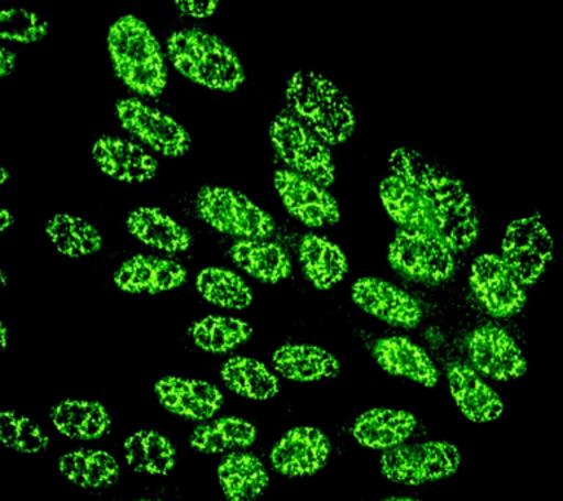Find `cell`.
<instances>
[{
  "label": "cell",
  "instance_id": "5b68a950",
  "mask_svg": "<svg viewBox=\"0 0 563 501\" xmlns=\"http://www.w3.org/2000/svg\"><path fill=\"white\" fill-rule=\"evenodd\" d=\"M197 210L211 228L240 240H266L275 231L271 215L232 188H202L198 193Z\"/></svg>",
  "mask_w": 563,
  "mask_h": 501
},
{
  "label": "cell",
  "instance_id": "b9f144b4",
  "mask_svg": "<svg viewBox=\"0 0 563 501\" xmlns=\"http://www.w3.org/2000/svg\"><path fill=\"white\" fill-rule=\"evenodd\" d=\"M9 177H11V175H9V171L7 168H4V166H2V168H0V184H2V186H4V184H7Z\"/></svg>",
  "mask_w": 563,
  "mask_h": 501
},
{
  "label": "cell",
  "instance_id": "7402d4cb",
  "mask_svg": "<svg viewBox=\"0 0 563 501\" xmlns=\"http://www.w3.org/2000/svg\"><path fill=\"white\" fill-rule=\"evenodd\" d=\"M219 486L228 501H257L271 486L262 459L253 453H228L219 464Z\"/></svg>",
  "mask_w": 563,
  "mask_h": 501
},
{
  "label": "cell",
  "instance_id": "6da1fadb",
  "mask_svg": "<svg viewBox=\"0 0 563 501\" xmlns=\"http://www.w3.org/2000/svg\"><path fill=\"white\" fill-rule=\"evenodd\" d=\"M391 173L411 184L433 219L435 232L453 252L471 248L478 218L464 184L413 149L399 148L389 157Z\"/></svg>",
  "mask_w": 563,
  "mask_h": 501
},
{
  "label": "cell",
  "instance_id": "f546056e",
  "mask_svg": "<svg viewBox=\"0 0 563 501\" xmlns=\"http://www.w3.org/2000/svg\"><path fill=\"white\" fill-rule=\"evenodd\" d=\"M299 261L302 263L303 274L319 290L334 287L347 272L346 257L341 248L314 235H307L301 240Z\"/></svg>",
  "mask_w": 563,
  "mask_h": 501
},
{
  "label": "cell",
  "instance_id": "52a82bcc",
  "mask_svg": "<svg viewBox=\"0 0 563 501\" xmlns=\"http://www.w3.org/2000/svg\"><path fill=\"white\" fill-rule=\"evenodd\" d=\"M271 140L280 160L289 171L310 178L320 186L334 182V162L328 144L308 127L292 117L279 116L272 122Z\"/></svg>",
  "mask_w": 563,
  "mask_h": 501
},
{
  "label": "cell",
  "instance_id": "e575fe53",
  "mask_svg": "<svg viewBox=\"0 0 563 501\" xmlns=\"http://www.w3.org/2000/svg\"><path fill=\"white\" fill-rule=\"evenodd\" d=\"M196 285L205 301L223 309H246L254 301L253 290L245 280L227 268H205L197 275Z\"/></svg>",
  "mask_w": 563,
  "mask_h": 501
},
{
  "label": "cell",
  "instance_id": "f6af8a7d",
  "mask_svg": "<svg viewBox=\"0 0 563 501\" xmlns=\"http://www.w3.org/2000/svg\"><path fill=\"white\" fill-rule=\"evenodd\" d=\"M135 501H163V500H153V499H140V500H135Z\"/></svg>",
  "mask_w": 563,
  "mask_h": 501
},
{
  "label": "cell",
  "instance_id": "603a6c76",
  "mask_svg": "<svg viewBox=\"0 0 563 501\" xmlns=\"http://www.w3.org/2000/svg\"><path fill=\"white\" fill-rule=\"evenodd\" d=\"M126 226L136 240L162 252L183 253L192 244V237L187 228L161 208L144 206L132 210Z\"/></svg>",
  "mask_w": 563,
  "mask_h": 501
},
{
  "label": "cell",
  "instance_id": "44dd1931",
  "mask_svg": "<svg viewBox=\"0 0 563 501\" xmlns=\"http://www.w3.org/2000/svg\"><path fill=\"white\" fill-rule=\"evenodd\" d=\"M374 359L390 375L407 378L427 389L439 382V371L422 347L405 337H386L377 340Z\"/></svg>",
  "mask_w": 563,
  "mask_h": 501
},
{
  "label": "cell",
  "instance_id": "8992f818",
  "mask_svg": "<svg viewBox=\"0 0 563 501\" xmlns=\"http://www.w3.org/2000/svg\"><path fill=\"white\" fill-rule=\"evenodd\" d=\"M462 456L455 444L426 442L404 444L383 453V477L402 486H422L452 477L460 469Z\"/></svg>",
  "mask_w": 563,
  "mask_h": 501
},
{
  "label": "cell",
  "instance_id": "8d00e7d4",
  "mask_svg": "<svg viewBox=\"0 0 563 501\" xmlns=\"http://www.w3.org/2000/svg\"><path fill=\"white\" fill-rule=\"evenodd\" d=\"M47 34V21L40 19L34 12L13 8L0 14V37L3 41L33 45L42 42Z\"/></svg>",
  "mask_w": 563,
  "mask_h": 501
},
{
  "label": "cell",
  "instance_id": "f1b7e54d",
  "mask_svg": "<svg viewBox=\"0 0 563 501\" xmlns=\"http://www.w3.org/2000/svg\"><path fill=\"white\" fill-rule=\"evenodd\" d=\"M126 465L136 473L163 477L176 466V448L170 439L153 429L131 434L123 443Z\"/></svg>",
  "mask_w": 563,
  "mask_h": 501
},
{
  "label": "cell",
  "instance_id": "277c9868",
  "mask_svg": "<svg viewBox=\"0 0 563 501\" xmlns=\"http://www.w3.org/2000/svg\"><path fill=\"white\" fill-rule=\"evenodd\" d=\"M167 55L185 78L207 89L235 91L245 81L244 67L235 52L202 30L185 29L172 34Z\"/></svg>",
  "mask_w": 563,
  "mask_h": 501
},
{
  "label": "cell",
  "instance_id": "d590c367",
  "mask_svg": "<svg viewBox=\"0 0 563 501\" xmlns=\"http://www.w3.org/2000/svg\"><path fill=\"white\" fill-rule=\"evenodd\" d=\"M0 442L9 450L24 455H35L48 447V437L42 426L13 411H4L0 415Z\"/></svg>",
  "mask_w": 563,
  "mask_h": 501
},
{
  "label": "cell",
  "instance_id": "d6a6232c",
  "mask_svg": "<svg viewBox=\"0 0 563 501\" xmlns=\"http://www.w3.org/2000/svg\"><path fill=\"white\" fill-rule=\"evenodd\" d=\"M46 235L57 252L69 258L91 257L103 248V237L91 222L68 214L48 219Z\"/></svg>",
  "mask_w": 563,
  "mask_h": 501
},
{
  "label": "cell",
  "instance_id": "8fae6325",
  "mask_svg": "<svg viewBox=\"0 0 563 501\" xmlns=\"http://www.w3.org/2000/svg\"><path fill=\"white\" fill-rule=\"evenodd\" d=\"M470 283L484 309L496 318H508L526 305L523 285L497 254L475 259Z\"/></svg>",
  "mask_w": 563,
  "mask_h": 501
},
{
  "label": "cell",
  "instance_id": "74e56055",
  "mask_svg": "<svg viewBox=\"0 0 563 501\" xmlns=\"http://www.w3.org/2000/svg\"><path fill=\"white\" fill-rule=\"evenodd\" d=\"M175 7L178 8L184 15L192 17V19H209L218 10V2H175Z\"/></svg>",
  "mask_w": 563,
  "mask_h": 501
},
{
  "label": "cell",
  "instance_id": "30bf717a",
  "mask_svg": "<svg viewBox=\"0 0 563 501\" xmlns=\"http://www.w3.org/2000/svg\"><path fill=\"white\" fill-rule=\"evenodd\" d=\"M117 117L128 133L163 156L180 157L191 148V135L178 121L139 99L118 100Z\"/></svg>",
  "mask_w": 563,
  "mask_h": 501
},
{
  "label": "cell",
  "instance_id": "9c48e42d",
  "mask_svg": "<svg viewBox=\"0 0 563 501\" xmlns=\"http://www.w3.org/2000/svg\"><path fill=\"white\" fill-rule=\"evenodd\" d=\"M391 265L413 280L440 283L452 275L453 250L439 236L399 231L389 248Z\"/></svg>",
  "mask_w": 563,
  "mask_h": 501
},
{
  "label": "cell",
  "instance_id": "7a4b0ae2",
  "mask_svg": "<svg viewBox=\"0 0 563 501\" xmlns=\"http://www.w3.org/2000/svg\"><path fill=\"white\" fill-rule=\"evenodd\" d=\"M108 47L114 73L128 89L148 98L165 91L167 72L161 43L143 20L125 15L114 21Z\"/></svg>",
  "mask_w": 563,
  "mask_h": 501
},
{
  "label": "cell",
  "instance_id": "ee69618b",
  "mask_svg": "<svg viewBox=\"0 0 563 501\" xmlns=\"http://www.w3.org/2000/svg\"><path fill=\"white\" fill-rule=\"evenodd\" d=\"M0 279H2V285L4 287V285H7V283H8L7 272L0 271Z\"/></svg>",
  "mask_w": 563,
  "mask_h": 501
},
{
  "label": "cell",
  "instance_id": "ac0fdd59",
  "mask_svg": "<svg viewBox=\"0 0 563 501\" xmlns=\"http://www.w3.org/2000/svg\"><path fill=\"white\" fill-rule=\"evenodd\" d=\"M187 280V270L172 259L156 257L131 258L114 272L113 281L122 292L157 294L180 287Z\"/></svg>",
  "mask_w": 563,
  "mask_h": 501
},
{
  "label": "cell",
  "instance_id": "3957f363",
  "mask_svg": "<svg viewBox=\"0 0 563 501\" xmlns=\"http://www.w3.org/2000/svg\"><path fill=\"white\" fill-rule=\"evenodd\" d=\"M290 109L325 144L345 143L354 134V108L341 89L316 72L295 73L286 87Z\"/></svg>",
  "mask_w": 563,
  "mask_h": 501
},
{
  "label": "cell",
  "instance_id": "2e32d148",
  "mask_svg": "<svg viewBox=\"0 0 563 501\" xmlns=\"http://www.w3.org/2000/svg\"><path fill=\"white\" fill-rule=\"evenodd\" d=\"M154 391L167 412L188 421H210L223 403V394L218 386L196 378H161Z\"/></svg>",
  "mask_w": 563,
  "mask_h": 501
},
{
  "label": "cell",
  "instance_id": "4dcf8cb0",
  "mask_svg": "<svg viewBox=\"0 0 563 501\" xmlns=\"http://www.w3.org/2000/svg\"><path fill=\"white\" fill-rule=\"evenodd\" d=\"M60 473L74 486L100 490L113 486L121 475L118 460L106 450H74L60 456Z\"/></svg>",
  "mask_w": 563,
  "mask_h": 501
},
{
  "label": "cell",
  "instance_id": "9a60e30c",
  "mask_svg": "<svg viewBox=\"0 0 563 501\" xmlns=\"http://www.w3.org/2000/svg\"><path fill=\"white\" fill-rule=\"evenodd\" d=\"M356 305L374 318L400 328H413L421 323L420 303L385 280L365 276L352 285Z\"/></svg>",
  "mask_w": 563,
  "mask_h": 501
},
{
  "label": "cell",
  "instance_id": "4316f807",
  "mask_svg": "<svg viewBox=\"0 0 563 501\" xmlns=\"http://www.w3.org/2000/svg\"><path fill=\"white\" fill-rule=\"evenodd\" d=\"M257 428L251 422L236 416H223L202 422L189 435L194 450L206 455L238 451L253 446Z\"/></svg>",
  "mask_w": 563,
  "mask_h": 501
},
{
  "label": "cell",
  "instance_id": "d6986e66",
  "mask_svg": "<svg viewBox=\"0 0 563 501\" xmlns=\"http://www.w3.org/2000/svg\"><path fill=\"white\" fill-rule=\"evenodd\" d=\"M92 157L106 175L123 183H145L156 177L158 164L139 144L103 135L92 146Z\"/></svg>",
  "mask_w": 563,
  "mask_h": 501
},
{
  "label": "cell",
  "instance_id": "f35d334b",
  "mask_svg": "<svg viewBox=\"0 0 563 501\" xmlns=\"http://www.w3.org/2000/svg\"><path fill=\"white\" fill-rule=\"evenodd\" d=\"M16 55L15 52L9 51L8 47L0 50V78H7L15 72Z\"/></svg>",
  "mask_w": 563,
  "mask_h": 501
},
{
  "label": "cell",
  "instance_id": "1f68e13d",
  "mask_svg": "<svg viewBox=\"0 0 563 501\" xmlns=\"http://www.w3.org/2000/svg\"><path fill=\"white\" fill-rule=\"evenodd\" d=\"M220 377L232 393L257 402L276 397L280 391L275 373L260 360L246 356L228 359L220 369Z\"/></svg>",
  "mask_w": 563,
  "mask_h": 501
},
{
  "label": "cell",
  "instance_id": "4fadbf2b",
  "mask_svg": "<svg viewBox=\"0 0 563 501\" xmlns=\"http://www.w3.org/2000/svg\"><path fill=\"white\" fill-rule=\"evenodd\" d=\"M330 451L332 446L323 431L314 426H295L272 447L271 464L284 477H308L324 468Z\"/></svg>",
  "mask_w": 563,
  "mask_h": 501
},
{
  "label": "cell",
  "instance_id": "ffe728a7",
  "mask_svg": "<svg viewBox=\"0 0 563 501\" xmlns=\"http://www.w3.org/2000/svg\"><path fill=\"white\" fill-rule=\"evenodd\" d=\"M417 425V417L411 412L376 407L356 417L351 434L360 446L387 451L404 446L416 433Z\"/></svg>",
  "mask_w": 563,
  "mask_h": 501
},
{
  "label": "cell",
  "instance_id": "7c38bea8",
  "mask_svg": "<svg viewBox=\"0 0 563 501\" xmlns=\"http://www.w3.org/2000/svg\"><path fill=\"white\" fill-rule=\"evenodd\" d=\"M471 363L479 375L497 381L517 380L526 375L528 363L517 341L496 325H483L468 340Z\"/></svg>",
  "mask_w": 563,
  "mask_h": 501
},
{
  "label": "cell",
  "instance_id": "5bb4252c",
  "mask_svg": "<svg viewBox=\"0 0 563 501\" xmlns=\"http://www.w3.org/2000/svg\"><path fill=\"white\" fill-rule=\"evenodd\" d=\"M275 187L288 213L307 227L332 226L341 219L334 197L310 178L279 170L275 173Z\"/></svg>",
  "mask_w": 563,
  "mask_h": 501
},
{
  "label": "cell",
  "instance_id": "ba28073f",
  "mask_svg": "<svg viewBox=\"0 0 563 501\" xmlns=\"http://www.w3.org/2000/svg\"><path fill=\"white\" fill-rule=\"evenodd\" d=\"M552 254L553 239L539 215L515 219L501 241V259L522 285L540 279Z\"/></svg>",
  "mask_w": 563,
  "mask_h": 501
},
{
  "label": "cell",
  "instance_id": "83f0119b",
  "mask_svg": "<svg viewBox=\"0 0 563 501\" xmlns=\"http://www.w3.org/2000/svg\"><path fill=\"white\" fill-rule=\"evenodd\" d=\"M231 258L242 271L264 283H279L292 270L288 253L273 241L238 240L232 244Z\"/></svg>",
  "mask_w": 563,
  "mask_h": 501
},
{
  "label": "cell",
  "instance_id": "60d3db41",
  "mask_svg": "<svg viewBox=\"0 0 563 501\" xmlns=\"http://www.w3.org/2000/svg\"><path fill=\"white\" fill-rule=\"evenodd\" d=\"M0 346L2 350H7L8 347V328L4 323L0 324Z\"/></svg>",
  "mask_w": 563,
  "mask_h": 501
},
{
  "label": "cell",
  "instance_id": "ab89813d",
  "mask_svg": "<svg viewBox=\"0 0 563 501\" xmlns=\"http://www.w3.org/2000/svg\"><path fill=\"white\" fill-rule=\"evenodd\" d=\"M13 221H15V218L7 208L0 210V231H7L9 227L13 226Z\"/></svg>",
  "mask_w": 563,
  "mask_h": 501
},
{
  "label": "cell",
  "instance_id": "cb8c5ba5",
  "mask_svg": "<svg viewBox=\"0 0 563 501\" xmlns=\"http://www.w3.org/2000/svg\"><path fill=\"white\" fill-rule=\"evenodd\" d=\"M273 367L285 380L316 382L341 372L336 356L314 345H284L273 353Z\"/></svg>",
  "mask_w": 563,
  "mask_h": 501
},
{
  "label": "cell",
  "instance_id": "7bdbcfd3",
  "mask_svg": "<svg viewBox=\"0 0 563 501\" xmlns=\"http://www.w3.org/2000/svg\"><path fill=\"white\" fill-rule=\"evenodd\" d=\"M380 501H422L412 499V497H387V499H383Z\"/></svg>",
  "mask_w": 563,
  "mask_h": 501
},
{
  "label": "cell",
  "instance_id": "d4e9b609",
  "mask_svg": "<svg viewBox=\"0 0 563 501\" xmlns=\"http://www.w3.org/2000/svg\"><path fill=\"white\" fill-rule=\"evenodd\" d=\"M51 421L57 433L78 442L99 439L109 433L112 417L100 402L64 400L55 404Z\"/></svg>",
  "mask_w": 563,
  "mask_h": 501
},
{
  "label": "cell",
  "instance_id": "e0dca14e",
  "mask_svg": "<svg viewBox=\"0 0 563 501\" xmlns=\"http://www.w3.org/2000/svg\"><path fill=\"white\" fill-rule=\"evenodd\" d=\"M446 375L452 397L466 420L475 424L499 420L505 411L504 400L473 367L452 362L448 364Z\"/></svg>",
  "mask_w": 563,
  "mask_h": 501
},
{
  "label": "cell",
  "instance_id": "836d02e7",
  "mask_svg": "<svg viewBox=\"0 0 563 501\" xmlns=\"http://www.w3.org/2000/svg\"><path fill=\"white\" fill-rule=\"evenodd\" d=\"M194 345L207 353L223 355L238 349L253 336V327L232 316H206L189 329Z\"/></svg>",
  "mask_w": 563,
  "mask_h": 501
},
{
  "label": "cell",
  "instance_id": "484cf974",
  "mask_svg": "<svg viewBox=\"0 0 563 501\" xmlns=\"http://www.w3.org/2000/svg\"><path fill=\"white\" fill-rule=\"evenodd\" d=\"M380 199L389 217L399 224L402 230L438 236L433 219H431L421 196L411 184L398 175L391 174L383 179Z\"/></svg>",
  "mask_w": 563,
  "mask_h": 501
}]
</instances>
